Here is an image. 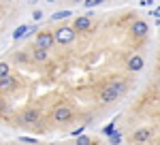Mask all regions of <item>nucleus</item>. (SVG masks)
I'll return each mask as SVG.
<instances>
[{
  "label": "nucleus",
  "instance_id": "bb28decb",
  "mask_svg": "<svg viewBox=\"0 0 160 145\" xmlns=\"http://www.w3.org/2000/svg\"><path fill=\"white\" fill-rule=\"evenodd\" d=\"M4 2H15V0H4Z\"/></svg>",
  "mask_w": 160,
  "mask_h": 145
},
{
  "label": "nucleus",
  "instance_id": "ddd939ff",
  "mask_svg": "<svg viewBox=\"0 0 160 145\" xmlns=\"http://www.w3.org/2000/svg\"><path fill=\"white\" fill-rule=\"evenodd\" d=\"M68 17H73V13L71 11H58L51 15V22H58V19H68Z\"/></svg>",
  "mask_w": 160,
  "mask_h": 145
},
{
  "label": "nucleus",
  "instance_id": "6e6552de",
  "mask_svg": "<svg viewBox=\"0 0 160 145\" xmlns=\"http://www.w3.org/2000/svg\"><path fill=\"white\" fill-rule=\"evenodd\" d=\"M149 139H152V130H149V128H139V130L132 134V143H137V145L148 143Z\"/></svg>",
  "mask_w": 160,
  "mask_h": 145
},
{
  "label": "nucleus",
  "instance_id": "c85d7f7f",
  "mask_svg": "<svg viewBox=\"0 0 160 145\" xmlns=\"http://www.w3.org/2000/svg\"><path fill=\"white\" fill-rule=\"evenodd\" d=\"M102 2H105V0H100V4H102Z\"/></svg>",
  "mask_w": 160,
  "mask_h": 145
},
{
  "label": "nucleus",
  "instance_id": "39448f33",
  "mask_svg": "<svg viewBox=\"0 0 160 145\" xmlns=\"http://www.w3.org/2000/svg\"><path fill=\"white\" fill-rule=\"evenodd\" d=\"M71 118H73V109L68 107V105H60L53 111V120L58 122V124H66Z\"/></svg>",
  "mask_w": 160,
  "mask_h": 145
},
{
  "label": "nucleus",
  "instance_id": "5701e85b",
  "mask_svg": "<svg viewBox=\"0 0 160 145\" xmlns=\"http://www.w3.org/2000/svg\"><path fill=\"white\" fill-rule=\"evenodd\" d=\"M28 2H30V4H34V2H37V0H28Z\"/></svg>",
  "mask_w": 160,
  "mask_h": 145
},
{
  "label": "nucleus",
  "instance_id": "a211bd4d",
  "mask_svg": "<svg viewBox=\"0 0 160 145\" xmlns=\"http://www.w3.org/2000/svg\"><path fill=\"white\" fill-rule=\"evenodd\" d=\"M34 34H38L37 26H30V28H28V32H26V38H30V36H34Z\"/></svg>",
  "mask_w": 160,
  "mask_h": 145
},
{
  "label": "nucleus",
  "instance_id": "9b49d317",
  "mask_svg": "<svg viewBox=\"0 0 160 145\" xmlns=\"http://www.w3.org/2000/svg\"><path fill=\"white\" fill-rule=\"evenodd\" d=\"M30 56H32V60H34V62H38V64H43V62H47V58H49V49L34 47Z\"/></svg>",
  "mask_w": 160,
  "mask_h": 145
},
{
  "label": "nucleus",
  "instance_id": "aec40b11",
  "mask_svg": "<svg viewBox=\"0 0 160 145\" xmlns=\"http://www.w3.org/2000/svg\"><path fill=\"white\" fill-rule=\"evenodd\" d=\"M96 4H100V0H86L83 2V7H96Z\"/></svg>",
  "mask_w": 160,
  "mask_h": 145
},
{
  "label": "nucleus",
  "instance_id": "0eeeda50",
  "mask_svg": "<svg viewBox=\"0 0 160 145\" xmlns=\"http://www.w3.org/2000/svg\"><path fill=\"white\" fill-rule=\"evenodd\" d=\"M90 26H92L90 15H79V17H75V22H73V28L77 32H86V30H90Z\"/></svg>",
  "mask_w": 160,
  "mask_h": 145
},
{
  "label": "nucleus",
  "instance_id": "c756f323",
  "mask_svg": "<svg viewBox=\"0 0 160 145\" xmlns=\"http://www.w3.org/2000/svg\"><path fill=\"white\" fill-rule=\"evenodd\" d=\"M158 83H160V77H158Z\"/></svg>",
  "mask_w": 160,
  "mask_h": 145
},
{
  "label": "nucleus",
  "instance_id": "4468645a",
  "mask_svg": "<svg viewBox=\"0 0 160 145\" xmlns=\"http://www.w3.org/2000/svg\"><path fill=\"white\" fill-rule=\"evenodd\" d=\"M9 75H11V66H9V62H0V79L9 77Z\"/></svg>",
  "mask_w": 160,
  "mask_h": 145
},
{
  "label": "nucleus",
  "instance_id": "7ed1b4c3",
  "mask_svg": "<svg viewBox=\"0 0 160 145\" xmlns=\"http://www.w3.org/2000/svg\"><path fill=\"white\" fill-rule=\"evenodd\" d=\"M53 45H56V36H53V32H49V30H43V32H38L37 38H34V47L51 49Z\"/></svg>",
  "mask_w": 160,
  "mask_h": 145
},
{
  "label": "nucleus",
  "instance_id": "423d86ee",
  "mask_svg": "<svg viewBox=\"0 0 160 145\" xmlns=\"http://www.w3.org/2000/svg\"><path fill=\"white\" fill-rule=\"evenodd\" d=\"M149 32V24L145 19H135L132 26H130V34L135 36V38H141V36H145Z\"/></svg>",
  "mask_w": 160,
  "mask_h": 145
},
{
  "label": "nucleus",
  "instance_id": "4be33fe9",
  "mask_svg": "<svg viewBox=\"0 0 160 145\" xmlns=\"http://www.w3.org/2000/svg\"><path fill=\"white\" fill-rule=\"evenodd\" d=\"M2 109H4V102H2V100H0V111H2Z\"/></svg>",
  "mask_w": 160,
  "mask_h": 145
},
{
  "label": "nucleus",
  "instance_id": "9d476101",
  "mask_svg": "<svg viewBox=\"0 0 160 145\" xmlns=\"http://www.w3.org/2000/svg\"><path fill=\"white\" fill-rule=\"evenodd\" d=\"M143 66H145V60L141 56H130L128 58V71L139 72V71H143Z\"/></svg>",
  "mask_w": 160,
  "mask_h": 145
},
{
  "label": "nucleus",
  "instance_id": "b1692460",
  "mask_svg": "<svg viewBox=\"0 0 160 145\" xmlns=\"http://www.w3.org/2000/svg\"><path fill=\"white\" fill-rule=\"evenodd\" d=\"M73 2H86V0H73Z\"/></svg>",
  "mask_w": 160,
  "mask_h": 145
},
{
  "label": "nucleus",
  "instance_id": "f8f14e48",
  "mask_svg": "<svg viewBox=\"0 0 160 145\" xmlns=\"http://www.w3.org/2000/svg\"><path fill=\"white\" fill-rule=\"evenodd\" d=\"M28 28H30V26H28V24L19 26V28H17V30L13 32V41H22V38H24V36H26V32H28Z\"/></svg>",
  "mask_w": 160,
  "mask_h": 145
},
{
  "label": "nucleus",
  "instance_id": "393cba45",
  "mask_svg": "<svg viewBox=\"0 0 160 145\" xmlns=\"http://www.w3.org/2000/svg\"><path fill=\"white\" fill-rule=\"evenodd\" d=\"M90 145H98V143H96V141H92V143H90Z\"/></svg>",
  "mask_w": 160,
  "mask_h": 145
},
{
  "label": "nucleus",
  "instance_id": "cd10ccee",
  "mask_svg": "<svg viewBox=\"0 0 160 145\" xmlns=\"http://www.w3.org/2000/svg\"><path fill=\"white\" fill-rule=\"evenodd\" d=\"M66 145H75V143H66Z\"/></svg>",
  "mask_w": 160,
  "mask_h": 145
},
{
  "label": "nucleus",
  "instance_id": "2eb2a0df",
  "mask_svg": "<svg viewBox=\"0 0 160 145\" xmlns=\"http://www.w3.org/2000/svg\"><path fill=\"white\" fill-rule=\"evenodd\" d=\"M90 143H92V139L86 137V134H79V137H77V141H75V145H90Z\"/></svg>",
  "mask_w": 160,
  "mask_h": 145
},
{
  "label": "nucleus",
  "instance_id": "20e7f679",
  "mask_svg": "<svg viewBox=\"0 0 160 145\" xmlns=\"http://www.w3.org/2000/svg\"><path fill=\"white\" fill-rule=\"evenodd\" d=\"M38 120H41V113L37 109H26L19 115V126H34V124H38Z\"/></svg>",
  "mask_w": 160,
  "mask_h": 145
},
{
  "label": "nucleus",
  "instance_id": "1a4fd4ad",
  "mask_svg": "<svg viewBox=\"0 0 160 145\" xmlns=\"http://www.w3.org/2000/svg\"><path fill=\"white\" fill-rule=\"evenodd\" d=\"M17 88V81H15V77H4V79H0V94H9Z\"/></svg>",
  "mask_w": 160,
  "mask_h": 145
},
{
  "label": "nucleus",
  "instance_id": "412c9836",
  "mask_svg": "<svg viewBox=\"0 0 160 145\" xmlns=\"http://www.w3.org/2000/svg\"><path fill=\"white\" fill-rule=\"evenodd\" d=\"M79 134H83V126H81V128H75V130H73V137H79Z\"/></svg>",
  "mask_w": 160,
  "mask_h": 145
},
{
  "label": "nucleus",
  "instance_id": "f3484780",
  "mask_svg": "<svg viewBox=\"0 0 160 145\" xmlns=\"http://www.w3.org/2000/svg\"><path fill=\"white\" fill-rule=\"evenodd\" d=\"M19 141L24 145H37V139H32V137H19Z\"/></svg>",
  "mask_w": 160,
  "mask_h": 145
},
{
  "label": "nucleus",
  "instance_id": "a878e982",
  "mask_svg": "<svg viewBox=\"0 0 160 145\" xmlns=\"http://www.w3.org/2000/svg\"><path fill=\"white\" fill-rule=\"evenodd\" d=\"M45 2H56V0H45Z\"/></svg>",
  "mask_w": 160,
  "mask_h": 145
},
{
  "label": "nucleus",
  "instance_id": "dca6fc26",
  "mask_svg": "<svg viewBox=\"0 0 160 145\" xmlns=\"http://www.w3.org/2000/svg\"><path fill=\"white\" fill-rule=\"evenodd\" d=\"M109 143L111 145H120V143H122V134H120V132H113V134H111V139H109Z\"/></svg>",
  "mask_w": 160,
  "mask_h": 145
},
{
  "label": "nucleus",
  "instance_id": "f257e3e1",
  "mask_svg": "<svg viewBox=\"0 0 160 145\" xmlns=\"http://www.w3.org/2000/svg\"><path fill=\"white\" fill-rule=\"evenodd\" d=\"M124 92H126V85L120 83V81L105 85V88L100 90V102H105V105H107V102H115Z\"/></svg>",
  "mask_w": 160,
  "mask_h": 145
},
{
  "label": "nucleus",
  "instance_id": "f03ea898",
  "mask_svg": "<svg viewBox=\"0 0 160 145\" xmlns=\"http://www.w3.org/2000/svg\"><path fill=\"white\" fill-rule=\"evenodd\" d=\"M53 36H56V43L58 45H71L75 38H77V30H75L73 26H60L53 32Z\"/></svg>",
  "mask_w": 160,
  "mask_h": 145
},
{
  "label": "nucleus",
  "instance_id": "6ab92c4d",
  "mask_svg": "<svg viewBox=\"0 0 160 145\" xmlns=\"http://www.w3.org/2000/svg\"><path fill=\"white\" fill-rule=\"evenodd\" d=\"M32 19H34V22H38V19H43V11H41V9H37V11L32 13Z\"/></svg>",
  "mask_w": 160,
  "mask_h": 145
}]
</instances>
